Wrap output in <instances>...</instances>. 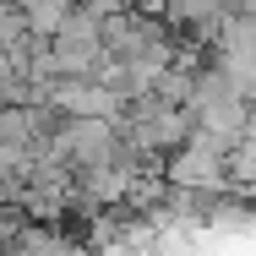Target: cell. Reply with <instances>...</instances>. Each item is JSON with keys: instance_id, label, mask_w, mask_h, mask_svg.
<instances>
[{"instance_id": "cell-2", "label": "cell", "mask_w": 256, "mask_h": 256, "mask_svg": "<svg viewBox=\"0 0 256 256\" xmlns=\"http://www.w3.org/2000/svg\"><path fill=\"white\" fill-rule=\"evenodd\" d=\"M6 256H93V246L66 234L60 224H28V234L16 246H6Z\"/></svg>"}, {"instance_id": "cell-6", "label": "cell", "mask_w": 256, "mask_h": 256, "mask_svg": "<svg viewBox=\"0 0 256 256\" xmlns=\"http://www.w3.org/2000/svg\"><path fill=\"white\" fill-rule=\"evenodd\" d=\"M93 16H114V11H131V0H82Z\"/></svg>"}, {"instance_id": "cell-8", "label": "cell", "mask_w": 256, "mask_h": 256, "mask_svg": "<svg viewBox=\"0 0 256 256\" xmlns=\"http://www.w3.org/2000/svg\"><path fill=\"white\" fill-rule=\"evenodd\" d=\"M251 131H256V109H251Z\"/></svg>"}, {"instance_id": "cell-1", "label": "cell", "mask_w": 256, "mask_h": 256, "mask_svg": "<svg viewBox=\"0 0 256 256\" xmlns=\"http://www.w3.org/2000/svg\"><path fill=\"white\" fill-rule=\"evenodd\" d=\"M169 180L191 191H229V153H212L202 142H186L169 153Z\"/></svg>"}, {"instance_id": "cell-7", "label": "cell", "mask_w": 256, "mask_h": 256, "mask_svg": "<svg viewBox=\"0 0 256 256\" xmlns=\"http://www.w3.org/2000/svg\"><path fill=\"white\" fill-rule=\"evenodd\" d=\"M169 6L174 0H131V11H142V16H169Z\"/></svg>"}, {"instance_id": "cell-3", "label": "cell", "mask_w": 256, "mask_h": 256, "mask_svg": "<svg viewBox=\"0 0 256 256\" xmlns=\"http://www.w3.org/2000/svg\"><path fill=\"white\" fill-rule=\"evenodd\" d=\"M22 11H28V22H33L38 38H54L66 28V16L76 11V0H22Z\"/></svg>"}, {"instance_id": "cell-5", "label": "cell", "mask_w": 256, "mask_h": 256, "mask_svg": "<svg viewBox=\"0 0 256 256\" xmlns=\"http://www.w3.org/2000/svg\"><path fill=\"white\" fill-rule=\"evenodd\" d=\"M246 186H256V131H246L229 148V191H246Z\"/></svg>"}, {"instance_id": "cell-4", "label": "cell", "mask_w": 256, "mask_h": 256, "mask_svg": "<svg viewBox=\"0 0 256 256\" xmlns=\"http://www.w3.org/2000/svg\"><path fill=\"white\" fill-rule=\"evenodd\" d=\"M38 33H33V22H28V11H22V0H6L0 6V50H28Z\"/></svg>"}]
</instances>
